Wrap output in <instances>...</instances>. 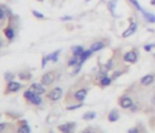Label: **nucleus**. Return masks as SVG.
Returning <instances> with one entry per match:
<instances>
[{
  "label": "nucleus",
  "mask_w": 155,
  "mask_h": 133,
  "mask_svg": "<svg viewBox=\"0 0 155 133\" xmlns=\"http://www.w3.org/2000/svg\"><path fill=\"white\" fill-rule=\"evenodd\" d=\"M95 117H96V113L95 111H90V113H87V114H85L82 116L84 120H92V119H95Z\"/></svg>",
  "instance_id": "obj_19"
},
{
  "label": "nucleus",
  "mask_w": 155,
  "mask_h": 133,
  "mask_svg": "<svg viewBox=\"0 0 155 133\" xmlns=\"http://www.w3.org/2000/svg\"><path fill=\"white\" fill-rule=\"evenodd\" d=\"M154 80H155V76L153 74H148V75H144L141 79V84L143 86H149V85H151L154 82Z\"/></svg>",
  "instance_id": "obj_9"
},
{
  "label": "nucleus",
  "mask_w": 155,
  "mask_h": 133,
  "mask_svg": "<svg viewBox=\"0 0 155 133\" xmlns=\"http://www.w3.org/2000/svg\"><path fill=\"white\" fill-rule=\"evenodd\" d=\"M4 17H5V12H4V10L1 7H0V21L4 19Z\"/></svg>",
  "instance_id": "obj_26"
},
{
  "label": "nucleus",
  "mask_w": 155,
  "mask_h": 133,
  "mask_svg": "<svg viewBox=\"0 0 155 133\" xmlns=\"http://www.w3.org/2000/svg\"><path fill=\"white\" fill-rule=\"evenodd\" d=\"M86 94H87V90H86V88H81V90H78V91L75 92L74 97H75L76 101H80V102H81V101H84V99H85Z\"/></svg>",
  "instance_id": "obj_10"
},
{
  "label": "nucleus",
  "mask_w": 155,
  "mask_h": 133,
  "mask_svg": "<svg viewBox=\"0 0 155 133\" xmlns=\"http://www.w3.org/2000/svg\"><path fill=\"white\" fill-rule=\"evenodd\" d=\"M4 128H5V125L4 123H0V132H1Z\"/></svg>",
  "instance_id": "obj_29"
},
{
  "label": "nucleus",
  "mask_w": 155,
  "mask_h": 133,
  "mask_svg": "<svg viewBox=\"0 0 155 133\" xmlns=\"http://www.w3.org/2000/svg\"><path fill=\"white\" fill-rule=\"evenodd\" d=\"M5 35H6L7 39H13V37H15L13 29H12V28H7V29L5 30Z\"/></svg>",
  "instance_id": "obj_20"
},
{
  "label": "nucleus",
  "mask_w": 155,
  "mask_h": 133,
  "mask_svg": "<svg viewBox=\"0 0 155 133\" xmlns=\"http://www.w3.org/2000/svg\"><path fill=\"white\" fill-rule=\"evenodd\" d=\"M153 103H154V104H155V97H154V99H153Z\"/></svg>",
  "instance_id": "obj_31"
},
{
  "label": "nucleus",
  "mask_w": 155,
  "mask_h": 133,
  "mask_svg": "<svg viewBox=\"0 0 155 133\" xmlns=\"http://www.w3.org/2000/svg\"><path fill=\"white\" fill-rule=\"evenodd\" d=\"M121 73H122V72H115V74L113 75V79H116L118 76H120V75H121Z\"/></svg>",
  "instance_id": "obj_28"
},
{
  "label": "nucleus",
  "mask_w": 155,
  "mask_h": 133,
  "mask_svg": "<svg viewBox=\"0 0 155 133\" xmlns=\"http://www.w3.org/2000/svg\"><path fill=\"white\" fill-rule=\"evenodd\" d=\"M0 46H1V40H0Z\"/></svg>",
  "instance_id": "obj_32"
},
{
  "label": "nucleus",
  "mask_w": 155,
  "mask_h": 133,
  "mask_svg": "<svg viewBox=\"0 0 155 133\" xmlns=\"http://www.w3.org/2000/svg\"><path fill=\"white\" fill-rule=\"evenodd\" d=\"M92 55V51L91 50H87V51H84V53L81 55V57H80V63H84L90 56Z\"/></svg>",
  "instance_id": "obj_16"
},
{
  "label": "nucleus",
  "mask_w": 155,
  "mask_h": 133,
  "mask_svg": "<svg viewBox=\"0 0 155 133\" xmlns=\"http://www.w3.org/2000/svg\"><path fill=\"white\" fill-rule=\"evenodd\" d=\"M29 90L32 91L33 93H35V94H43V93H45V88H44V85L43 84H33L32 86L29 87Z\"/></svg>",
  "instance_id": "obj_7"
},
{
  "label": "nucleus",
  "mask_w": 155,
  "mask_h": 133,
  "mask_svg": "<svg viewBox=\"0 0 155 133\" xmlns=\"http://www.w3.org/2000/svg\"><path fill=\"white\" fill-rule=\"evenodd\" d=\"M53 81H55V74H53L52 72L45 73V74L43 75V78H41V84H43L44 86H49V85H51Z\"/></svg>",
  "instance_id": "obj_4"
},
{
  "label": "nucleus",
  "mask_w": 155,
  "mask_h": 133,
  "mask_svg": "<svg viewBox=\"0 0 155 133\" xmlns=\"http://www.w3.org/2000/svg\"><path fill=\"white\" fill-rule=\"evenodd\" d=\"M130 3H131V4H132V5H133L138 11H141V12L143 11L142 6H141V5H139V3H138V0H130Z\"/></svg>",
  "instance_id": "obj_21"
},
{
  "label": "nucleus",
  "mask_w": 155,
  "mask_h": 133,
  "mask_svg": "<svg viewBox=\"0 0 155 133\" xmlns=\"http://www.w3.org/2000/svg\"><path fill=\"white\" fill-rule=\"evenodd\" d=\"M119 117H120V115H119V113H118V110H112L109 114H108V121L109 122H115V121H118L119 120Z\"/></svg>",
  "instance_id": "obj_14"
},
{
  "label": "nucleus",
  "mask_w": 155,
  "mask_h": 133,
  "mask_svg": "<svg viewBox=\"0 0 155 133\" xmlns=\"http://www.w3.org/2000/svg\"><path fill=\"white\" fill-rule=\"evenodd\" d=\"M74 127H75V125H74L73 122H69V123H64V125L58 126V129H59L62 133H73Z\"/></svg>",
  "instance_id": "obj_6"
},
{
  "label": "nucleus",
  "mask_w": 155,
  "mask_h": 133,
  "mask_svg": "<svg viewBox=\"0 0 155 133\" xmlns=\"http://www.w3.org/2000/svg\"><path fill=\"white\" fill-rule=\"evenodd\" d=\"M18 133H30V128H29V126H27L25 123H24L23 126H19V128H18Z\"/></svg>",
  "instance_id": "obj_18"
},
{
  "label": "nucleus",
  "mask_w": 155,
  "mask_h": 133,
  "mask_svg": "<svg viewBox=\"0 0 155 133\" xmlns=\"http://www.w3.org/2000/svg\"><path fill=\"white\" fill-rule=\"evenodd\" d=\"M82 104H78V105H73V107H68V110H74V109H78L80 108Z\"/></svg>",
  "instance_id": "obj_27"
},
{
  "label": "nucleus",
  "mask_w": 155,
  "mask_h": 133,
  "mask_svg": "<svg viewBox=\"0 0 155 133\" xmlns=\"http://www.w3.org/2000/svg\"><path fill=\"white\" fill-rule=\"evenodd\" d=\"M142 13H143L144 19H145L148 23H155V15H154V13L148 12V11H145V10H143Z\"/></svg>",
  "instance_id": "obj_12"
},
{
  "label": "nucleus",
  "mask_w": 155,
  "mask_h": 133,
  "mask_svg": "<svg viewBox=\"0 0 155 133\" xmlns=\"http://www.w3.org/2000/svg\"><path fill=\"white\" fill-rule=\"evenodd\" d=\"M21 88V84L19 82H16V81H9L7 84V91L9 92H16Z\"/></svg>",
  "instance_id": "obj_11"
},
{
  "label": "nucleus",
  "mask_w": 155,
  "mask_h": 133,
  "mask_svg": "<svg viewBox=\"0 0 155 133\" xmlns=\"http://www.w3.org/2000/svg\"><path fill=\"white\" fill-rule=\"evenodd\" d=\"M73 53H74V57H81V55L84 53V49L81 47V46H79V47H74L73 49Z\"/></svg>",
  "instance_id": "obj_15"
},
{
  "label": "nucleus",
  "mask_w": 155,
  "mask_h": 133,
  "mask_svg": "<svg viewBox=\"0 0 155 133\" xmlns=\"http://www.w3.org/2000/svg\"><path fill=\"white\" fill-rule=\"evenodd\" d=\"M24 98L27 99V101H29L32 104H34V105H39V104H41V98H40V96H39V94L33 93L30 90H27V91L24 92Z\"/></svg>",
  "instance_id": "obj_1"
},
{
  "label": "nucleus",
  "mask_w": 155,
  "mask_h": 133,
  "mask_svg": "<svg viewBox=\"0 0 155 133\" xmlns=\"http://www.w3.org/2000/svg\"><path fill=\"white\" fill-rule=\"evenodd\" d=\"M137 59H138V55L136 51H129L125 53V56H124V61L127 63H136Z\"/></svg>",
  "instance_id": "obj_3"
},
{
  "label": "nucleus",
  "mask_w": 155,
  "mask_h": 133,
  "mask_svg": "<svg viewBox=\"0 0 155 133\" xmlns=\"http://www.w3.org/2000/svg\"><path fill=\"white\" fill-rule=\"evenodd\" d=\"M78 63V57H74L73 56V58H70L69 61H68V65L69 66H73V65H75Z\"/></svg>",
  "instance_id": "obj_22"
},
{
  "label": "nucleus",
  "mask_w": 155,
  "mask_h": 133,
  "mask_svg": "<svg viewBox=\"0 0 155 133\" xmlns=\"http://www.w3.org/2000/svg\"><path fill=\"white\" fill-rule=\"evenodd\" d=\"M39 1H43V0H39Z\"/></svg>",
  "instance_id": "obj_34"
},
{
  "label": "nucleus",
  "mask_w": 155,
  "mask_h": 133,
  "mask_svg": "<svg viewBox=\"0 0 155 133\" xmlns=\"http://www.w3.org/2000/svg\"><path fill=\"white\" fill-rule=\"evenodd\" d=\"M127 133H139V129L137 128V127H132V128H130L129 129V132Z\"/></svg>",
  "instance_id": "obj_24"
},
{
  "label": "nucleus",
  "mask_w": 155,
  "mask_h": 133,
  "mask_svg": "<svg viewBox=\"0 0 155 133\" xmlns=\"http://www.w3.org/2000/svg\"><path fill=\"white\" fill-rule=\"evenodd\" d=\"M150 4H151V5H154V6H155V0H150Z\"/></svg>",
  "instance_id": "obj_30"
},
{
  "label": "nucleus",
  "mask_w": 155,
  "mask_h": 133,
  "mask_svg": "<svg viewBox=\"0 0 155 133\" xmlns=\"http://www.w3.org/2000/svg\"><path fill=\"white\" fill-rule=\"evenodd\" d=\"M33 15H34L35 17H38V18H44V16H43L40 12H38V11H33Z\"/></svg>",
  "instance_id": "obj_25"
},
{
  "label": "nucleus",
  "mask_w": 155,
  "mask_h": 133,
  "mask_svg": "<svg viewBox=\"0 0 155 133\" xmlns=\"http://www.w3.org/2000/svg\"><path fill=\"white\" fill-rule=\"evenodd\" d=\"M119 105L122 109H130L133 105V101H132V98L129 97V96H122L119 99Z\"/></svg>",
  "instance_id": "obj_2"
},
{
  "label": "nucleus",
  "mask_w": 155,
  "mask_h": 133,
  "mask_svg": "<svg viewBox=\"0 0 155 133\" xmlns=\"http://www.w3.org/2000/svg\"><path fill=\"white\" fill-rule=\"evenodd\" d=\"M110 84H112V79H110V78L104 76V78H102V79H101V86H102V87L109 86Z\"/></svg>",
  "instance_id": "obj_17"
},
{
  "label": "nucleus",
  "mask_w": 155,
  "mask_h": 133,
  "mask_svg": "<svg viewBox=\"0 0 155 133\" xmlns=\"http://www.w3.org/2000/svg\"><path fill=\"white\" fill-rule=\"evenodd\" d=\"M136 30H137V23L132 22L131 25L122 33V38H129V37H131L132 34H135V33H136Z\"/></svg>",
  "instance_id": "obj_8"
},
{
  "label": "nucleus",
  "mask_w": 155,
  "mask_h": 133,
  "mask_svg": "<svg viewBox=\"0 0 155 133\" xmlns=\"http://www.w3.org/2000/svg\"><path fill=\"white\" fill-rule=\"evenodd\" d=\"M155 47V44H148V45H145L144 46V50L147 51V52H151V50Z\"/></svg>",
  "instance_id": "obj_23"
},
{
  "label": "nucleus",
  "mask_w": 155,
  "mask_h": 133,
  "mask_svg": "<svg viewBox=\"0 0 155 133\" xmlns=\"http://www.w3.org/2000/svg\"><path fill=\"white\" fill-rule=\"evenodd\" d=\"M81 133H87V132H81Z\"/></svg>",
  "instance_id": "obj_33"
},
{
  "label": "nucleus",
  "mask_w": 155,
  "mask_h": 133,
  "mask_svg": "<svg viewBox=\"0 0 155 133\" xmlns=\"http://www.w3.org/2000/svg\"><path fill=\"white\" fill-rule=\"evenodd\" d=\"M104 46H106V44H104L103 41H96V43H94V44L91 45L90 50H91L92 52H96V51H100V50H102Z\"/></svg>",
  "instance_id": "obj_13"
},
{
  "label": "nucleus",
  "mask_w": 155,
  "mask_h": 133,
  "mask_svg": "<svg viewBox=\"0 0 155 133\" xmlns=\"http://www.w3.org/2000/svg\"><path fill=\"white\" fill-rule=\"evenodd\" d=\"M61 97H62V90L59 87H55L49 92V99H51V101H58Z\"/></svg>",
  "instance_id": "obj_5"
}]
</instances>
